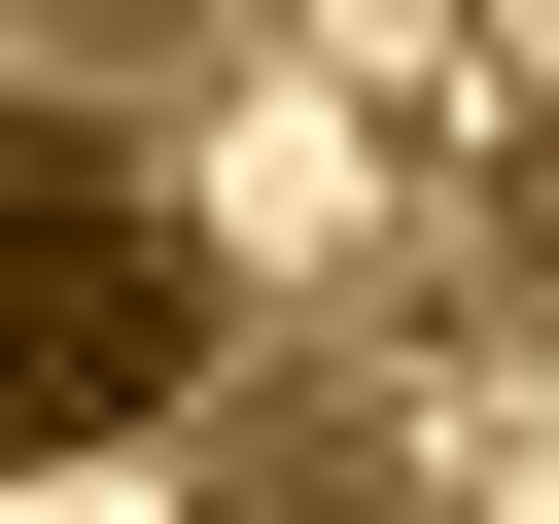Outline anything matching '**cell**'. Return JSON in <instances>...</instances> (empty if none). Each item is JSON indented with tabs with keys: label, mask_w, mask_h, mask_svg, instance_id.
Returning a JSON list of instances; mask_svg holds the SVG:
<instances>
[{
	"label": "cell",
	"mask_w": 559,
	"mask_h": 524,
	"mask_svg": "<svg viewBox=\"0 0 559 524\" xmlns=\"http://www.w3.org/2000/svg\"><path fill=\"white\" fill-rule=\"evenodd\" d=\"M210 35H0V454H140L210 419Z\"/></svg>",
	"instance_id": "obj_1"
},
{
	"label": "cell",
	"mask_w": 559,
	"mask_h": 524,
	"mask_svg": "<svg viewBox=\"0 0 559 524\" xmlns=\"http://www.w3.org/2000/svg\"><path fill=\"white\" fill-rule=\"evenodd\" d=\"M454 314H489V349H559V70H524V105H489V175H454Z\"/></svg>",
	"instance_id": "obj_3"
},
{
	"label": "cell",
	"mask_w": 559,
	"mask_h": 524,
	"mask_svg": "<svg viewBox=\"0 0 559 524\" xmlns=\"http://www.w3.org/2000/svg\"><path fill=\"white\" fill-rule=\"evenodd\" d=\"M210 524H489V419L419 384V314L349 279V314H280V349H210Z\"/></svg>",
	"instance_id": "obj_2"
}]
</instances>
